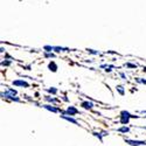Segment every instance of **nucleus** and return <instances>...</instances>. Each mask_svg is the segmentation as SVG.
<instances>
[{
	"mask_svg": "<svg viewBox=\"0 0 146 146\" xmlns=\"http://www.w3.org/2000/svg\"><path fill=\"white\" fill-rule=\"evenodd\" d=\"M144 113H146V111H144Z\"/></svg>",
	"mask_w": 146,
	"mask_h": 146,
	"instance_id": "obj_22",
	"label": "nucleus"
},
{
	"mask_svg": "<svg viewBox=\"0 0 146 146\" xmlns=\"http://www.w3.org/2000/svg\"><path fill=\"white\" fill-rule=\"evenodd\" d=\"M126 68H137V64H133V63H126L125 64Z\"/></svg>",
	"mask_w": 146,
	"mask_h": 146,
	"instance_id": "obj_19",
	"label": "nucleus"
},
{
	"mask_svg": "<svg viewBox=\"0 0 146 146\" xmlns=\"http://www.w3.org/2000/svg\"><path fill=\"white\" fill-rule=\"evenodd\" d=\"M119 76H120L121 78H123V80H126V75L124 74V72H120V74H119Z\"/></svg>",
	"mask_w": 146,
	"mask_h": 146,
	"instance_id": "obj_21",
	"label": "nucleus"
},
{
	"mask_svg": "<svg viewBox=\"0 0 146 146\" xmlns=\"http://www.w3.org/2000/svg\"><path fill=\"white\" fill-rule=\"evenodd\" d=\"M145 130H146V127H145Z\"/></svg>",
	"mask_w": 146,
	"mask_h": 146,
	"instance_id": "obj_23",
	"label": "nucleus"
},
{
	"mask_svg": "<svg viewBox=\"0 0 146 146\" xmlns=\"http://www.w3.org/2000/svg\"><path fill=\"white\" fill-rule=\"evenodd\" d=\"M12 64V60H5V61H1V66L3 67H9Z\"/></svg>",
	"mask_w": 146,
	"mask_h": 146,
	"instance_id": "obj_17",
	"label": "nucleus"
},
{
	"mask_svg": "<svg viewBox=\"0 0 146 146\" xmlns=\"http://www.w3.org/2000/svg\"><path fill=\"white\" fill-rule=\"evenodd\" d=\"M101 68H105L104 70H105L106 72H111L112 69L115 68V66H112V64H103V66H101Z\"/></svg>",
	"mask_w": 146,
	"mask_h": 146,
	"instance_id": "obj_13",
	"label": "nucleus"
},
{
	"mask_svg": "<svg viewBox=\"0 0 146 146\" xmlns=\"http://www.w3.org/2000/svg\"><path fill=\"white\" fill-rule=\"evenodd\" d=\"M87 50H88V53L91 54V55H101V52H97V50H95V49H87Z\"/></svg>",
	"mask_w": 146,
	"mask_h": 146,
	"instance_id": "obj_18",
	"label": "nucleus"
},
{
	"mask_svg": "<svg viewBox=\"0 0 146 146\" xmlns=\"http://www.w3.org/2000/svg\"><path fill=\"white\" fill-rule=\"evenodd\" d=\"M14 87H20V88H29V83L27 81H23V80H15L12 82Z\"/></svg>",
	"mask_w": 146,
	"mask_h": 146,
	"instance_id": "obj_4",
	"label": "nucleus"
},
{
	"mask_svg": "<svg viewBox=\"0 0 146 146\" xmlns=\"http://www.w3.org/2000/svg\"><path fill=\"white\" fill-rule=\"evenodd\" d=\"M116 90H117L118 94L121 95V96H124V95H125V89H124L123 86H117V87H116Z\"/></svg>",
	"mask_w": 146,
	"mask_h": 146,
	"instance_id": "obj_15",
	"label": "nucleus"
},
{
	"mask_svg": "<svg viewBox=\"0 0 146 146\" xmlns=\"http://www.w3.org/2000/svg\"><path fill=\"white\" fill-rule=\"evenodd\" d=\"M48 69H49L50 71H53V72H56L57 69H58V66L56 64L55 61H52V62L48 63Z\"/></svg>",
	"mask_w": 146,
	"mask_h": 146,
	"instance_id": "obj_10",
	"label": "nucleus"
},
{
	"mask_svg": "<svg viewBox=\"0 0 146 146\" xmlns=\"http://www.w3.org/2000/svg\"><path fill=\"white\" fill-rule=\"evenodd\" d=\"M81 106L83 109H86V110H91V109H94L95 104L92 102H89V101H84V102L81 103Z\"/></svg>",
	"mask_w": 146,
	"mask_h": 146,
	"instance_id": "obj_8",
	"label": "nucleus"
},
{
	"mask_svg": "<svg viewBox=\"0 0 146 146\" xmlns=\"http://www.w3.org/2000/svg\"><path fill=\"white\" fill-rule=\"evenodd\" d=\"M137 82H138V83H143V84H146V80H140V78H137Z\"/></svg>",
	"mask_w": 146,
	"mask_h": 146,
	"instance_id": "obj_20",
	"label": "nucleus"
},
{
	"mask_svg": "<svg viewBox=\"0 0 146 146\" xmlns=\"http://www.w3.org/2000/svg\"><path fill=\"white\" fill-rule=\"evenodd\" d=\"M48 92H49V94H52V95H56L57 94V89L56 88H54V87H50V88H47L46 89Z\"/></svg>",
	"mask_w": 146,
	"mask_h": 146,
	"instance_id": "obj_16",
	"label": "nucleus"
},
{
	"mask_svg": "<svg viewBox=\"0 0 146 146\" xmlns=\"http://www.w3.org/2000/svg\"><path fill=\"white\" fill-rule=\"evenodd\" d=\"M126 144L131 145V146H143L146 145V140H135V139H124Z\"/></svg>",
	"mask_w": 146,
	"mask_h": 146,
	"instance_id": "obj_3",
	"label": "nucleus"
},
{
	"mask_svg": "<svg viewBox=\"0 0 146 146\" xmlns=\"http://www.w3.org/2000/svg\"><path fill=\"white\" fill-rule=\"evenodd\" d=\"M62 119H64V120H68V121H70V123H72V124H75V125H77L78 124V121H77V119L76 118H74V116H70V115H66V113H61V116H60Z\"/></svg>",
	"mask_w": 146,
	"mask_h": 146,
	"instance_id": "obj_7",
	"label": "nucleus"
},
{
	"mask_svg": "<svg viewBox=\"0 0 146 146\" xmlns=\"http://www.w3.org/2000/svg\"><path fill=\"white\" fill-rule=\"evenodd\" d=\"M117 131H118V132H120V133H127V132H130V127H129V126H126V125H123L121 127L117 129Z\"/></svg>",
	"mask_w": 146,
	"mask_h": 146,
	"instance_id": "obj_14",
	"label": "nucleus"
},
{
	"mask_svg": "<svg viewBox=\"0 0 146 146\" xmlns=\"http://www.w3.org/2000/svg\"><path fill=\"white\" fill-rule=\"evenodd\" d=\"M133 117H136V116H132L129 111L123 110V111H120V113H119V121H120V124L127 125L130 123V119L133 118Z\"/></svg>",
	"mask_w": 146,
	"mask_h": 146,
	"instance_id": "obj_2",
	"label": "nucleus"
},
{
	"mask_svg": "<svg viewBox=\"0 0 146 146\" xmlns=\"http://www.w3.org/2000/svg\"><path fill=\"white\" fill-rule=\"evenodd\" d=\"M62 113L70 115V116H76V115H78V113H80V110H78V109H76L75 106L70 105V106H68V108H67V110H66L64 112H62Z\"/></svg>",
	"mask_w": 146,
	"mask_h": 146,
	"instance_id": "obj_5",
	"label": "nucleus"
},
{
	"mask_svg": "<svg viewBox=\"0 0 146 146\" xmlns=\"http://www.w3.org/2000/svg\"><path fill=\"white\" fill-rule=\"evenodd\" d=\"M17 95H18V91L15 89H12V88H8L6 91L1 92V97L5 100H9V101H13V102H21L19 97H17Z\"/></svg>",
	"mask_w": 146,
	"mask_h": 146,
	"instance_id": "obj_1",
	"label": "nucleus"
},
{
	"mask_svg": "<svg viewBox=\"0 0 146 146\" xmlns=\"http://www.w3.org/2000/svg\"><path fill=\"white\" fill-rule=\"evenodd\" d=\"M43 56L47 58H54L56 57V54L54 52H43Z\"/></svg>",
	"mask_w": 146,
	"mask_h": 146,
	"instance_id": "obj_12",
	"label": "nucleus"
},
{
	"mask_svg": "<svg viewBox=\"0 0 146 146\" xmlns=\"http://www.w3.org/2000/svg\"><path fill=\"white\" fill-rule=\"evenodd\" d=\"M46 110H48V111H52V112H54V113H62V111H61V109H58V108H56V106H54L53 104H44V105H42Z\"/></svg>",
	"mask_w": 146,
	"mask_h": 146,
	"instance_id": "obj_6",
	"label": "nucleus"
},
{
	"mask_svg": "<svg viewBox=\"0 0 146 146\" xmlns=\"http://www.w3.org/2000/svg\"><path fill=\"white\" fill-rule=\"evenodd\" d=\"M44 101L48 102V103H52V104H55V103H58L60 101L55 97H52V96H44Z\"/></svg>",
	"mask_w": 146,
	"mask_h": 146,
	"instance_id": "obj_11",
	"label": "nucleus"
},
{
	"mask_svg": "<svg viewBox=\"0 0 146 146\" xmlns=\"http://www.w3.org/2000/svg\"><path fill=\"white\" fill-rule=\"evenodd\" d=\"M92 135H94L95 137L98 138V139H100V141H103V137L108 136L109 133H108L106 131H102V132H96V131H94V132H92Z\"/></svg>",
	"mask_w": 146,
	"mask_h": 146,
	"instance_id": "obj_9",
	"label": "nucleus"
}]
</instances>
